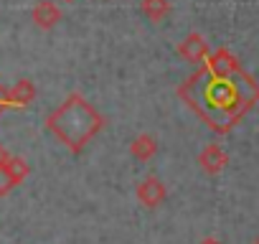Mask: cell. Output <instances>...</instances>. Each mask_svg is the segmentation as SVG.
<instances>
[{"mask_svg": "<svg viewBox=\"0 0 259 244\" xmlns=\"http://www.w3.org/2000/svg\"><path fill=\"white\" fill-rule=\"evenodd\" d=\"M130 153H133V158H138V160H150L158 153V143H155L153 135H140V138L133 140Z\"/></svg>", "mask_w": 259, "mask_h": 244, "instance_id": "ba28073f", "label": "cell"}, {"mask_svg": "<svg viewBox=\"0 0 259 244\" xmlns=\"http://www.w3.org/2000/svg\"><path fill=\"white\" fill-rule=\"evenodd\" d=\"M46 128L71 153H81L84 145L104 128V117L81 94L74 92L46 117Z\"/></svg>", "mask_w": 259, "mask_h": 244, "instance_id": "7a4b0ae2", "label": "cell"}, {"mask_svg": "<svg viewBox=\"0 0 259 244\" xmlns=\"http://www.w3.org/2000/svg\"><path fill=\"white\" fill-rule=\"evenodd\" d=\"M6 171H8V176H11L13 186H21V183L28 178L31 166H28V160H26V158H21V155H11V158L6 160Z\"/></svg>", "mask_w": 259, "mask_h": 244, "instance_id": "9c48e42d", "label": "cell"}, {"mask_svg": "<svg viewBox=\"0 0 259 244\" xmlns=\"http://www.w3.org/2000/svg\"><path fill=\"white\" fill-rule=\"evenodd\" d=\"M6 109V102H3V87H0V112Z\"/></svg>", "mask_w": 259, "mask_h": 244, "instance_id": "5bb4252c", "label": "cell"}, {"mask_svg": "<svg viewBox=\"0 0 259 244\" xmlns=\"http://www.w3.org/2000/svg\"><path fill=\"white\" fill-rule=\"evenodd\" d=\"M36 87L31 79H21L18 84H13L11 89H3V102H6V109H23L28 107L33 99H36Z\"/></svg>", "mask_w": 259, "mask_h": 244, "instance_id": "3957f363", "label": "cell"}, {"mask_svg": "<svg viewBox=\"0 0 259 244\" xmlns=\"http://www.w3.org/2000/svg\"><path fill=\"white\" fill-rule=\"evenodd\" d=\"M13 188L16 186H13V181H11V176L6 171V163H3V166H0V196H8Z\"/></svg>", "mask_w": 259, "mask_h": 244, "instance_id": "8fae6325", "label": "cell"}, {"mask_svg": "<svg viewBox=\"0 0 259 244\" xmlns=\"http://www.w3.org/2000/svg\"><path fill=\"white\" fill-rule=\"evenodd\" d=\"M64 3H71V0H64Z\"/></svg>", "mask_w": 259, "mask_h": 244, "instance_id": "2e32d148", "label": "cell"}, {"mask_svg": "<svg viewBox=\"0 0 259 244\" xmlns=\"http://www.w3.org/2000/svg\"><path fill=\"white\" fill-rule=\"evenodd\" d=\"M165 196H168V191H165L163 181L155 178V176L145 178V181L138 186V201H140L145 209H158V206L165 201Z\"/></svg>", "mask_w": 259, "mask_h": 244, "instance_id": "277c9868", "label": "cell"}, {"mask_svg": "<svg viewBox=\"0 0 259 244\" xmlns=\"http://www.w3.org/2000/svg\"><path fill=\"white\" fill-rule=\"evenodd\" d=\"M140 8H143V13H145L153 23L165 21L168 13H170V3H168V0H143Z\"/></svg>", "mask_w": 259, "mask_h": 244, "instance_id": "30bf717a", "label": "cell"}, {"mask_svg": "<svg viewBox=\"0 0 259 244\" xmlns=\"http://www.w3.org/2000/svg\"><path fill=\"white\" fill-rule=\"evenodd\" d=\"M178 54L186 59V61H191V64H201L211 51H208V44H206V38L201 36V33H188L181 44H178Z\"/></svg>", "mask_w": 259, "mask_h": 244, "instance_id": "5b68a950", "label": "cell"}, {"mask_svg": "<svg viewBox=\"0 0 259 244\" xmlns=\"http://www.w3.org/2000/svg\"><path fill=\"white\" fill-rule=\"evenodd\" d=\"M31 18H33V23H36L38 28L49 31V28H54V26L61 21V11H59L56 3H51V0H41V3L33 8Z\"/></svg>", "mask_w": 259, "mask_h": 244, "instance_id": "52a82bcc", "label": "cell"}, {"mask_svg": "<svg viewBox=\"0 0 259 244\" xmlns=\"http://www.w3.org/2000/svg\"><path fill=\"white\" fill-rule=\"evenodd\" d=\"M198 244H224V241H219L216 236H206V239H201Z\"/></svg>", "mask_w": 259, "mask_h": 244, "instance_id": "4fadbf2b", "label": "cell"}, {"mask_svg": "<svg viewBox=\"0 0 259 244\" xmlns=\"http://www.w3.org/2000/svg\"><path fill=\"white\" fill-rule=\"evenodd\" d=\"M198 166L208 173V176H219L226 166H229V155L221 145H206L198 155Z\"/></svg>", "mask_w": 259, "mask_h": 244, "instance_id": "8992f818", "label": "cell"}, {"mask_svg": "<svg viewBox=\"0 0 259 244\" xmlns=\"http://www.w3.org/2000/svg\"><path fill=\"white\" fill-rule=\"evenodd\" d=\"M8 158H11V153L6 150V145H0V166H3V163H6Z\"/></svg>", "mask_w": 259, "mask_h": 244, "instance_id": "7c38bea8", "label": "cell"}, {"mask_svg": "<svg viewBox=\"0 0 259 244\" xmlns=\"http://www.w3.org/2000/svg\"><path fill=\"white\" fill-rule=\"evenodd\" d=\"M178 97L213 133L226 135L259 102V84L244 69L213 71L201 66L193 76H188L178 87Z\"/></svg>", "mask_w": 259, "mask_h": 244, "instance_id": "6da1fadb", "label": "cell"}, {"mask_svg": "<svg viewBox=\"0 0 259 244\" xmlns=\"http://www.w3.org/2000/svg\"><path fill=\"white\" fill-rule=\"evenodd\" d=\"M254 244H259V236H256V239H254Z\"/></svg>", "mask_w": 259, "mask_h": 244, "instance_id": "9a60e30c", "label": "cell"}]
</instances>
